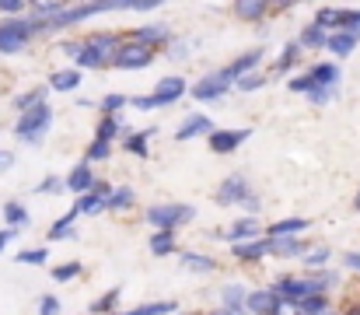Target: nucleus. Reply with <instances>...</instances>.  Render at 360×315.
I'll return each instance as SVG.
<instances>
[{"mask_svg": "<svg viewBox=\"0 0 360 315\" xmlns=\"http://www.w3.org/2000/svg\"><path fill=\"white\" fill-rule=\"evenodd\" d=\"M276 295H280V298H290V302H297V298H308V295H315V288H311V280L280 277V280H276Z\"/></svg>", "mask_w": 360, "mask_h": 315, "instance_id": "nucleus-10", "label": "nucleus"}, {"mask_svg": "<svg viewBox=\"0 0 360 315\" xmlns=\"http://www.w3.org/2000/svg\"><path fill=\"white\" fill-rule=\"evenodd\" d=\"M150 60H154V46H143V42H136V39H129V42H122L120 49H116V67L122 70H140V67H150Z\"/></svg>", "mask_w": 360, "mask_h": 315, "instance_id": "nucleus-2", "label": "nucleus"}, {"mask_svg": "<svg viewBox=\"0 0 360 315\" xmlns=\"http://www.w3.org/2000/svg\"><path fill=\"white\" fill-rule=\"evenodd\" d=\"M343 259H347V266H350V270H360V252H347Z\"/></svg>", "mask_w": 360, "mask_h": 315, "instance_id": "nucleus-54", "label": "nucleus"}, {"mask_svg": "<svg viewBox=\"0 0 360 315\" xmlns=\"http://www.w3.org/2000/svg\"><path fill=\"white\" fill-rule=\"evenodd\" d=\"M150 252H154V256L175 252V231H154V235H150Z\"/></svg>", "mask_w": 360, "mask_h": 315, "instance_id": "nucleus-22", "label": "nucleus"}, {"mask_svg": "<svg viewBox=\"0 0 360 315\" xmlns=\"http://www.w3.org/2000/svg\"><path fill=\"white\" fill-rule=\"evenodd\" d=\"M175 312V302H150V305H140L126 315H172Z\"/></svg>", "mask_w": 360, "mask_h": 315, "instance_id": "nucleus-28", "label": "nucleus"}, {"mask_svg": "<svg viewBox=\"0 0 360 315\" xmlns=\"http://www.w3.org/2000/svg\"><path fill=\"white\" fill-rule=\"evenodd\" d=\"M259 60H262V49H255V53H245V56H238L231 67H224V78H228V81H235V78H241V74H248V70H252Z\"/></svg>", "mask_w": 360, "mask_h": 315, "instance_id": "nucleus-17", "label": "nucleus"}, {"mask_svg": "<svg viewBox=\"0 0 360 315\" xmlns=\"http://www.w3.org/2000/svg\"><path fill=\"white\" fill-rule=\"evenodd\" d=\"M210 315H241V309H217V312H210Z\"/></svg>", "mask_w": 360, "mask_h": 315, "instance_id": "nucleus-56", "label": "nucleus"}, {"mask_svg": "<svg viewBox=\"0 0 360 315\" xmlns=\"http://www.w3.org/2000/svg\"><path fill=\"white\" fill-rule=\"evenodd\" d=\"M297 49H301V46H287V49L280 53V63H276V67H280V70H290L294 60H297Z\"/></svg>", "mask_w": 360, "mask_h": 315, "instance_id": "nucleus-38", "label": "nucleus"}, {"mask_svg": "<svg viewBox=\"0 0 360 315\" xmlns=\"http://www.w3.org/2000/svg\"><path fill=\"white\" fill-rule=\"evenodd\" d=\"M326 259H329V245H319V249H311V252H308V259H304V263H308V266H322Z\"/></svg>", "mask_w": 360, "mask_h": 315, "instance_id": "nucleus-39", "label": "nucleus"}, {"mask_svg": "<svg viewBox=\"0 0 360 315\" xmlns=\"http://www.w3.org/2000/svg\"><path fill=\"white\" fill-rule=\"evenodd\" d=\"M273 315H304V312H301V305H297V302L280 298V305H276V312H273Z\"/></svg>", "mask_w": 360, "mask_h": 315, "instance_id": "nucleus-41", "label": "nucleus"}, {"mask_svg": "<svg viewBox=\"0 0 360 315\" xmlns=\"http://www.w3.org/2000/svg\"><path fill=\"white\" fill-rule=\"evenodd\" d=\"M32 7L42 14V18H49V14H60V7H63V0H32Z\"/></svg>", "mask_w": 360, "mask_h": 315, "instance_id": "nucleus-35", "label": "nucleus"}, {"mask_svg": "<svg viewBox=\"0 0 360 315\" xmlns=\"http://www.w3.org/2000/svg\"><path fill=\"white\" fill-rule=\"evenodd\" d=\"M252 193H248V183H245V175H231V179H224L221 183V190H217V204H245Z\"/></svg>", "mask_w": 360, "mask_h": 315, "instance_id": "nucleus-7", "label": "nucleus"}, {"mask_svg": "<svg viewBox=\"0 0 360 315\" xmlns=\"http://www.w3.org/2000/svg\"><path fill=\"white\" fill-rule=\"evenodd\" d=\"M81 273V266L77 263H67V266H56L53 270V280H70V277H77Z\"/></svg>", "mask_w": 360, "mask_h": 315, "instance_id": "nucleus-40", "label": "nucleus"}, {"mask_svg": "<svg viewBox=\"0 0 360 315\" xmlns=\"http://www.w3.org/2000/svg\"><path fill=\"white\" fill-rule=\"evenodd\" d=\"M74 217H77V210H74V214H67L63 221H56V224L49 228V238H53V242H60V238H70V224H74Z\"/></svg>", "mask_w": 360, "mask_h": 315, "instance_id": "nucleus-29", "label": "nucleus"}, {"mask_svg": "<svg viewBox=\"0 0 360 315\" xmlns=\"http://www.w3.org/2000/svg\"><path fill=\"white\" fill-rule=\"evenodd\" d=\"M308 95H311V102H329V99H333V88H322V85H315V88H311V92H308Z\"/></svg>", "mask_w": 360, "mask_h": 315, "instance_id": "nucleus-46", "label": "nucleus"}, {"mask_svg": "<svg viewBox=\"0 0 360 315\" xmlns=\"http://www.w3.org/2000/svg\"><path fill=\"white\" fill-rule=\"evenodd\" d=\"M311 81L322 85V88H333V85L340 81V67H333V63H319V67L311 70Z\"/></svg>", "mask_w": 360, "mask_h": 315, "instance_id": "nucleus-25", "label": "nucleus"}, {"mask_svg": "<svg viewBox=\"0 0 360 315\" xmlns=\"http://www.w3.org/2000/svg\"><path fill=\"white\" fill-rule=\"evenodd\" d=\"M4 214H7L11 224H25V210L18 207V204H4Z\"/></svg>", "mask_w": 360, "mask_h": 315, "instance_id": "nucleus-44", "label": "nucleus"}, {"mask_svg": "<svg viewBox=\"0 0 360 315\" xmlns=\"http://www.w3.org/2000/svg\"><path fill=\"white\" fill-rule=\"evenodd\" d=\"M60 312V302L56 298H42V305H39V315H56Z\"/></svg>", "mask_w": 360, "mask_h": 315, "instance_id": "nucleus-48", "label": "nucleus"}, {"mask_svg": "<svg viewBox=\"0 0 360 315\" xmlns=\"http://www.w3.org/2000/svg\"><path fill=\"white\" fill-rule=\"evenodd\" d=\"M147 221L158 228V231H175L179 224L193 221V207L186 204H168V207H150L147 210Z\"/></svg>", "mask_w": 360, "mask_h": 315, "instance_id": "nucleus-3", "label": "nucleus"}, {"mask_svg": "<svg viewBox=\"0 0 360 315\" xmlns=\"http://www.w3.org/2000/svg\"><path fill=\"white\" fill-rule=\"evenodd\" d=\"M14 235H18L14 228H4V231H0V252H4V245H7V242H11Z\"/></svg>", "mask_w": 360, "mask_h": 315, "instance_id": "nucleus-53", "label": "nucleus"}, {"mask_svg": "<svg viewBox=\"0 0 360 315\" xmlns=\"http://www.w3.org/2000/svg\"><path fill=\"white\" fill-rule=\"evenodd\" d=\"M147 137H150V133H133V137L126 140V151H133V154H147Z\"/></svg>", "mask_w": 360, "mask_h": 315, "instance_id": "nucleus-36", "label": "nucleus"}, {"mask_svg": "<svg viewBox=\"0 0 360 315\" xmlns=\"http://www.w3.org/2000/svg\"><path fill=\"white\" fill-rule=\"evenodd\" d=\"M311 88H315L311 74H304V78H294V81H290V92H311Z\"/></svg>", "mask_w": 360, "mask_h": 315, "instance_id": "nucleus-45", "label": "nucleus"}, {"mask_svg": "<svg viewBox=\"0 0 360 315\" xmlns=\"http://www.w3.org/2000/svg\"><path fill=\"white\" fill-rule=\"evenodd\" d=\"M182 266H186V270H200V273H210V270H214L217 263H214V259H207V256L186 252V256H182Z\"/></svg>", "mask_w": 360, "mask_h": 315, "instance_id": "nucleus-27", "label": "nucleus"}, {"mask_svg": "<svg viewBox=\"0 0 360 315\" xmlns=\"http://www.w3.org/2000/svg\"><path fill=\"white\" fill-rule=\"evenodd\" d=\"M122 105H126V99H122V95H109V99L102 102V109H105V112H116V109H122Z\"/></svg>", "mask_w": 360, "mask_h": 315, "instance_id": "nucleus-51", "label": "nucleus"}, {"mask_svg": "<svg viewBox=\"0 0 360 315\" xmlns=\"http://www.w3.org/2000/svg\"><path fill=\"white\" fill-rule=\"evenodd\" d=\"M301 312L304 315H326V298H322V295H308V298H301Z\"/></svg>", "mask_w": 360, "mask_h": 315, "instance_id": "nucleus-30", "label": "nucleus"}, {"mask_svg": "<svg viewBox=\"0 0 360 315\" xmlns=\"http://www.w3.org/2000/svg\"><path fill=\"white\" fill-rule=\"evenodd\" d=\"M248 140V130H217V133H210V147L217 151V154H228V151H235L238 144Z\"/></svg>", "mask_w": 360, "mask_h": 315, "instance_id": "nucleus-9", "label": "nucleus"}, {"mask_svg": "<svg viewBox=\"0 0 360 315\" xmlns=\"http://www.w3.org/2000/svg\"><path fill=\"white\" fill-rule=\"evenodd\" d=\"M116 302H120V291H109V295H105V298H102V302L95 305V312H109V309H112Z\"/></svg>", "mask_w": 360, "mask_h": 315, "instance_id": "nucleus-47", "label": "nucleus"}, {"mask_svg": "<svg viewBox=\"0 0 360 315\" xmlns=\"http://www.w3.org/2000/svg\"><path fill=\"white\" fill-rule=\"evenodd\" d=\"M18 263H25V266H42V263H46V249H25V252H18Z\"/></svg>", "mask_w": 360, "mask_h": 315, "instance_id": "nucleus-31", "label": "nucleus"}, {"mask_svg": "<svg viewBox=\"0 0 360 315\" xmlns=\"http://www.w3.org/2000/svg\"><path fill=\"white\" fill-rule=\"evenodd\" d=\"M32 21H4L0 25V53H18L25 49L28 35H32Z\"/></svg>", "mask_w": 360, "mask_h": 315, "instance_id": "nucleus-5", "label": "nucleus"}, {"mask_svg": "<svg viewBox=\"0 0 360 315\" xmlns=\"http://www.w3.org/2000/svg\"><path fill=\"white\" fill-rule=\"evenodd\" d=\"M354 207H357V210H360V193H357V204H354Z\"/></svg>", "mask_w": 360, "mask_h": 315, "instance_id": "nucleus-58", "label": "nucleus"}, {"mask_svg": "<svg viewBox=\"0 0 360 315\" xmlns=\"http://www.w3.org/2000/svg\"><path fill=\"white\" fill-rule=\"evenodd\" d=\"M133 35H136V42H143V46H161V42H168V28H161V25L140 28V32H133Z\"/></svg>", "mask_w": 360, "mask_h": 315, "instance_id": "nucleus-24", "label": "nucleus"}, {"mask_svg": "<svg viewBox=\"0 0 360 315\" xmlns=\"http://www.w3.org/2000/svg\"><path fill=\"white\" fill-rule=\"evenodd\" d=\"M297 0H269V7H294Z\"/></svg>", "mask_w": 360, "mask_h": 315, "instance_id": "nucleus-55", "label": "nucleus"}, {"mask_svg": "<svg viewBox=\"0 0 360 315\" xmlns=\"http://www.w3.org/2000/svg\"><path fill=\"white\" fill-rule=\"evenodd\" d=\"M308 228V221L304 217H287V221H276V224H269L266 228V235L269 238H294L297 231H304Z\"/></svg>", "mask_w": 360, "mask_h": 315, "instance_id": "nucleus-13", "label": "nucleus"}, {"mask_svg": "<svg viewBox=\"0 0 360 315\" xmlns=\"http://www.w3.org/2000/svg\"><path fill=\"white\" fill-rule=\"evenodd\" d=\"M42 95H46V88H35L32 95H21V99H18V109H32V105H39L42 102Z\"/></svg>", "mask_w": 360, "mask_h": 315, "instance_id": "nucleus-43", "label": "nucleus"}, {"mask_svg": "<svg viewBox=\"0 0 360 315\" xmlns=\"http://www.w3.org/2000/svg\"><path fill=\"white\" fill-rule=\"evenodd\" d=\"M67 186H70L74 193H88V190H95V175H91V168H88V165H77V168L70 172Z\"/></svg>", "mask_w": 360, "mask_h": 315, "instance_id": "nucleus-19", "label": "nucleus"}, {"mask_svg": "<svg viewBox=\"0 0 360 315\" xmlns=\"http://www.w3.org/2000/svg\"><path fill=\"white\" fill-rule=\"evenodd\" d=\"M259 85H262V78H259V74H255V78L248 74V78H241V81H238V88H241V92H255Z\"/></svg>", "mask_w": 360, "mask_h": 315, "instance_id": "nucleus-49", "label": "nucleus"}, {"mask_svg": "<svg viewBox=\"0 0 360 315\" xmlns=\"http://www.w3.org/2000/svg\"><path fill=\"white\" fill-rule=\"evenodd\" d=\"M210 130H214V123H210L207 116H189V123H182L175 137H179V140H189V137H196V133H210Z\"/></svg>", "mask_w": 360, "mask_h": 315, "instance_id": "nucleus-18", "label": "nucleus"}, {"mask_svg": "<svg viewBox=\"0 0 360 315\" xmlns=\"http://www.w3.org/2000/svg\"><path fill=\"white\" fill-rule=\"evenodd\" d=\"M357 42H360L357 35L343 28V32H336V35H329V42H326V46H329L333 53H340V56H347V53H350V49L357 46Z\"/></svg>", "mask_w": 360, "mask_h": 315, "instance_id": "nucleus-20", "label": "nucleus"}, {"mask_svg": "<svg viewBox=\"0 0 360 315\" xmlns=\"http://www.w3.org/2000/svg\"><path fill=\"white\" fill-rule=\"evenodd\" d=\"M186 315H193V312H186Z\"/></svg>", "mask_w": 360, "mask_h": 315, "instance_id": "nucleus-59", "label": "nucleus"}, {"mask_svg": "<svg viewBox=\"0 0 360 315\" xmlns=\"http://www.w3.org/2000/svg\"><path fill=\"white\" fill-rule=\"evenodd\" d=\"M269 252L273 256H301L304 245L297 238H269Z\"/></svg>", "mask_w": 360, "mask_h": 315, "instance_id": "nucleus-23", "label": "nucleus"}, {"mask_svg": "<svg viewBox=\"0 0 360 315\" xmlns=\"http://www.w3.org/2000/svg\"><path fill=\"white\" fill-rule=\"evenodd\" d=\"M343 18H347V11H319V21H315V25H322V28L340 25V28H343Z\"/></svg>", "mask_w": 360, "mask_h": 315, "instance_id": "nucleus-33", "label": "nucleus"}, {"mask_svg": "<svg viewBox=\"0 0 360 315\" xmlns=\"http://www.w3.org/2000/svg\"><path fill=\"white\" fill-rule=\"evenodd\" d=\"M21 7H25V0H0V11L4 14H18Z\"/></svg>", "mask_w": 360, "mask_h": 315, "instance_id": "nucleus-50", "label": "nucleus"}, {"mask_svg": "<svg viewBox=\"0 0 360 315\" xmlns=\"http://www.w3.org/2000/svg\"><path fill=\"white\" fill-rule=\"evenodd\" d=\"M326 42H329L326 28H322V25H308V28L301 32V42H297V46H311V49H319V46H326Z\"/></svg>", "mask_w": 360, "mask_h": 315, "instance_id": "nucleus-26", "label": "nucleus"}, {"mask_svg": "<svg viewBox=\"0 0 360 315\" xmlns=\"http://www.w3.org/2000/svg\"><path fill=\"white\" fill-rule=\"evenodd\" d=\"M269 11V0H235V14L241 21H259Z\"/></svg>", "mask_w": 360, "mask_h": 315, "instance_id": "nucleus-15", "label": "nucleus"}, {"mask_svg": "<svg viewBox=\"0 0 360 315\" xmlns=\"http://www.w3.org/2000/svg\"><path fill=\"white\" fill-rule=\"evenodd\" d=\"M49 119H53L49 105H46V102L32 105V109H28V112L21 116V123H18V137H25V140H39V137L46 133Z\"/></svg>", "mask_w": 360, "mask_h": 315, "instance_id": "nucleus-4", "label": "nucleus"}, {"mask_svg": "<svg viewBox=\"0 0 360 315\" xmlns=\"http://www.w3.org/2000/svg\"><path fill=\"white\" fill-rule=\"evenodd\" d=\"M77 85H81V74L77 70H56L49 78V88H56V92H74Z\"/></svg>", "mask_w": 360, "mask_h": 315, "instance_id": "nucleus-21", "label": "nucleus"}, {"mask_svg": "<svg viewBox=\"0 0 360 315\" xmlns=\"http://www.w3.org/2000/svg\"><path fill=\"white\" fill-rule=\"evenodd\" d=\"M120 35H112V32H98V35H91L81 49H77V63L81 67H109L112 60H116V49H120Z\"/></svg>", "mask_w": 360, "mask_h": 315, "instance_id": "nucleus-1", "label": "nucleus"}, {"mask_svg": "<svg viewBox=\"0 0 360 315\" xmlns=\"http://www.w3.org/2000/svg\"><path fill=\"white\" fill-rule=\"evenodd\" d=\"M347 315H360V305H350V309H347Z\"/></svg>", "mask_w": 360, "mask_h": 315, "instance_id": "nucleus-57", "label": "nucleus"}, {"mask_svg": "<svg viewBox=\"0 0 360 315\" xmlns=\"http://www.w3.org/2000/svg\"><path fill=\"white\" fill-rule=\"evenodd\" d=\"M102 158H109V140H95L88 147V161H102Z\"/></svg>", "mask_w": 360, "mask_h": 315, "instance_id": "nucleus-37", "label": "nucleus"}, {"mask_svg": "<svg viewBox=\"0 0 360 315\" xmlns=\"http://www.w3.org/2000/svg\"><path fill=\"white\" fill-rule=\"evenodd\" d=\"M109 186H98L95 183V190H88V193H81V200H77V214H98V210H105L109 207Z\"/></svg>", "mask_w": 360, "mask_h": 315, "instance_id": "nucleus-8", "label": "nucleus"}, {"mask_svg": "<svg viewBox=\"0 0 360 315\" xmlns=\"http://www.w3.org/2000/svg\"><path fill=\"white\" fill-rule=\"evenodd\" d=\"M255 235H259V224H255L252 217H245V221H238V224H235L231 231H224L221 238H224V242H235V245H238V242H252Z\"/></svg>", "mask_w": 360, "mask_h": 315, "instance_id": "nucleus-16", "label": "nucleus"}, {"mask_svg": "<svg viewBox=\"0 0 360 315\" xmlns=\"http://www.w3.org/2000/svg\"><path fill=\"white\" fill-rule=\"evenodd\" d=\"M161 0H129V11H150V7H158Z\"/></svg>", "mask_w": 360, "mask_h": 315, "instance_id": "nucleus-52", "label": "nucleus"}, {"mask_svg": "<svg viewBox=\"0 0 360 315\" xmlns=\"http://www.w3.org/2000/svg\"><path fill=\"white\" fill-rule=\"evenodd\" d=\"M129 204H133V190H126V186H122V190H116V193L109 197V207H112V210H126Z\"/></svg>", "mask_w": 360, "mask_h": 315, "instance_id": "nucleus-32", "label": "nucleus"}, {"mask_svg": "<svg viewBox=\"0 0 360 315\" xmlns=\"http://www.w3.org/2000/svg\"><path fill=\"white\" fill-rule=\"evenodd\" d=\"M228 78H224V70H217V74H210V78H203L196 88H193V99L196 102H210V99H221L224 92H228Z\"/></svg>", "mask_w": 360, "mask_h": 315, "instance_id": "nucleus-6", "label": "nucleus"}, {"mask_svg": "<svg viewBox=\"0 0 360 315\" xmlns=\"http://www.w3.org/2000/svg\"><path fill=\"white\" fill-rule=\"evenodd\" d=\"M266 252H269V238H266V242L252 238V242H238V245H235V259H241V263H255V259H262Z\"/></svg>", "mask_w": 360, "mask_h": 315, "instance_id": "nucleus-14", "label": "nucleus"}, {"mask_svg": "<svg viewBox=\"0 0 360 315\" xmlns=\"http://www.w3.org/2000/svg\"><path fill=\"white\" fill-rule=\"evenodd\" d=\"M241 302H245V291H241L238 284L224 288V309H241Z\"/></svg>", "mask_w": 360, "mask_h": 315, "instance_id": "nucleus-34", "label": "nucleus"}, {"mask_svg": "<svg viewBox=\"0 0 360 315\" xmlns=\"http://www.w3.org/2000/svg\"><path fill=\"white\" fill-rule=\"evenodd\" d=\"M182 92H186V81L182 78H165L158 85V95H150V99H154V105H168V102H175Z\"/></svg>", "mask_w": 360, "mask_h": 315, "instance_id": "nucleus-12", "label": "nucleus"}, {"mask_svg": "<svg viewBox=\"0 0 360 315\" xmlns=\"http://www.w3.org/2000/svg\"><path fill=\"white\" fill-rule=\"evenodd\" d=\"M116 130H120V123L109 116V119H102V126H98V140H109V137H116Z\"/></svg>", "mask_w": 360, "mask_h": 315, "instance_id": "nucleus-42", "label": "nucleus"}, {"mask_svg": "<svg viewBox=\"0 0 360 315\" xmlns=\"http://www.w3.org/2000/svg\"><path fill=\"white\" fill-rule=\"evenodd\" d=\"M245 305H248V312H255V315H273L276 305H280V295L276 291H255V295L245 298Z\"/></svg>", "mask_w": 360, "mask_h": 315, "instance_id": "nucleus-11", "label": "nucleus"}]
</instances>
